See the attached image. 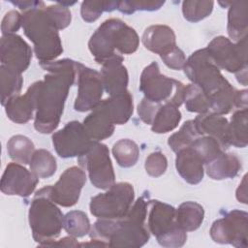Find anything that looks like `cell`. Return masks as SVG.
Here are the masks:
<instances>
[{"mask_svg":"<svg viewBox=\"0 0 248 248\" xmlns=\"http://www.w3.org/2000/svg\"><path fill=\"white\" fill-rule=\"evenodd\" d=\"M205 48L219 69L234 73L237 81L247 85V37L233 44L229 38L218 36Z\"/></svg>","mask_w":248,"mask_h":248,"instance_id":"8","label":"cell"},{"mask_svg":"<svg viewBox=\"0 0 248 248\" xmlns=\"http://www.w3.org/2000/svg\"><path fill=\"white\" fill-rule=\"evenodd\" d=\"M140 91L144 98L156 104L170 103L179 108L183 103L185 85L161 74L157 62H151L141 72Z\"/></svg>","mask_w":248,"mask_h":248,"instance_id":"7","label":"cell"},{"mask_svg":"<svg viewBox=\"0 0 248 248\" xmlns=\"http://www.w3.org/2000/svg\"><path fill=\"white\" fill-rule=\"evenodd\" d=\"M213 1L186 0L182 2V14L186 20L198 22L207 17L213 11Z\"/></svg>","mask_w":248,"mask_h":248,"instance_id":"38","label":"cell"},{"mask_svg":"<svg viewBox=\"0 0 248 248\" xmlns=\"http://www.w3.org/2000/svg\"><path fill=\"white\" fill-rule=\"evenodd\" d=\"M181 120V112L172 104H162L152 121L151 130L156 134H165L175 129Z\"/></svg>","mask_w":248,"mask_h":248,"instance_id":"29","label":"cell"},{"mask_svg":"<svg viewBox=\"0 0 248 248\" xmlns=\"http://www.w3.org/2000/svg\"><path fill=\"white\" fill-rule=\"evenodd\" d=\"M33 238L39 246L46 247L56 240L63 228V213L47 196L36 192L28 212Z\"/></svg>","mask_w":248,"mask_h":248,"instance_id":"5","label":"cell"},{"mask_svg":"<svg viewBox=\"0 0 248 248\" xmlns=\"http://www.w3.org/2000/svg\"><path fill=\"white\" fill-rule=\"evenodd\" d=\"M30 170L39 178L52 176L57 170V163L54 156L46 149L35 150L29 163Z\"/></svg>","mask_w":248,"mask_h":248,"instance_id":"33","label":"cell"},{"mask_svg":"<svg viewBox=\"0 0 248 248\" xmlns=\"http://www.w3.org/2000/svg\"><path fill=\"white\" fill-rule=\"evenodd\" d=\"M23 78L21 74L1 65L0 67V90H1V104H5L13 97L19 95L22 88Z\"/></svg>","mask_w":248,"mask_h":248,"instance_id":"30","label":"cell"},{"mask_svg":"<svg viewBox=\"0 0 248 248\" xmlns=\"http://www.w3.org/2000/svg\"><path fill=\"white\" fill-rule=\"evenodd\" d=\"M164 4L165 1H118L117 10L125 15H131L137 11H156L159 10Z\"/></svg>","mask_w":248,"mask_h":248,"instance_id":"42","label":"cell"},{"mask_svg":"<svg viewBox=\"0 0 248 248\" xmlns=\"http://www.w3.org/2000/svg\"><path fill=\"white\" fill-rule=\"evenodd\" d=\"M247 190H246V175H244L242 182L239 184V187L236 190V199L242 202L247 203Z\"/></svg>","mask_w":248,"mask_h":248,"instance_id":"49","label":"cell"},{"mask_svg":"<svg viewBox=\"0 0 248 248\" xmlns=\"http://www.w3.org/2000/svg\"><path fill=\"white\" fill-rule=\"evenodd\" d=\"M248 110L246 108H239L232 114L231 122H229L230 145L238 148L246 147L248 143L247 138V124H248Z\"/></svg>","mask_w":248,"mask_h":248,"instance_id":"31","label":"cell"},{"mask_svg":"<svg viewBox=\"0 0 248 248\" xmlns=\"http://www.w3.org/2000/svg\"><path fill=\"white\" fill-rule=\"evenodd\" d=\"M191 147L194 148L201 156L204 165L211 162L221 152H223V148L220 143L214 138L209 136H200L194 140Z\"/></svg>","mask_w":248,"mask_h":248,"instance_id":"39","label":"cell"},{"mask_svg":"<svg viewBox=\"0 0 248 248\" xmlns=\"http://www.w3.org/2000/svg\"><path fill=\"white\" fill-rule=\"evenodd\" d=\"M203 218L204 209L196 202H185L175 211L176 223L185 232H192L200 228Z\"/></svg>","mask_w":248,"mask_h":248,"instance_id":"27","label":"cell"},{"mask_svg":"<svg viewBox=\"0 0 248 248\" xmlns=\"http://www.w3.org/2000/svg\"><path fill=\"white\" fill-rule=\"evenodd\" d=\"M148 201L145 196L139 198L131 206L124 218L99 219L91 227L89 235L91 241L82 246H109L139 248L149 240V231L145 227L148 210Z\"/></svg>","mask_w":248,"mask_h":248,"instance_id":"2","label":"cell"},{"mask_svg":"<svg viewBox=\"0 0 248 248\" xmlns=\"http://www.w3.org/2000/svg\"><path fill=\"white\" fill-rule=\"evenodd\" d=\"M13 5L18 7L21 11H29L32 9H37V8H45V4L42 1H34V0H16L10 1Z\"/></svg>","mask_w":248,"mask_h":248,"instance_id":"47","label":"cell"},{"mask_svg":"<svg viewBox=\"0 0 248 248\" xmlns=\"http://www.w3.org/2000/svg\"><path fill=\"white\" fill-rule=\"evenodd\" d=\"M39 80L32 83L24 95H16L5 104V111L10 120L15 123H27L37 108Z\"/></svg>","mask_w":248,"mask_h":248,"instance_id":"19","label":"cell"},{"mask_svg":"<svg viewBox=\"0 0 248 248\" xmlns=\"http://www.w3.org/2000/svg\"><path fill=\"white\" fill-rule=\"evenodd\" d=\"M248 3L246 1L229 2L228 12V34L234 42L247 37L248 25Z\"/></svg>","mask_w":248,"mask_h":248,"instance_id":"26","label":"cell"},{"mask_svg":"<svg viewBox=\"0 0 248 248\" xmlns=\"http://www.w3.org/2000/svg\"><path fill=\"white\" fill-rule=\"evenodd\" d=\"M112 154L120 167L131 168L139 160L140 149L138 144L132 140L122 139L113 144Z\"/></svg>","mask_w":248,"mask_h":248,"instance_id":"34","label":"cell"},{"mask_svg":"<svg viewBox=\"0 0 248 248\" xmlns=\"http://www.w3.org/2000/svg\"><path fill=\"white\" fill-rule=\"evenodd\" d=\"M162 104H156L151 101H148L147 99L143 98L140 103L138 105V114L140 118L148 125L152 124V121L154 119V116L159 108V107Z\"/></svg>","mask_w":248,"mask_h":248,"instance_id":"46","label":"cell"},{"mask_svg":"<svg viewBox=\"0 0 248 248\" xmlns=\"http://www.w3.org/2000/svg\"><path fill=\"white\" fill-rule=\"evenodd\" d=\"M183 103L187 110L197 113L209 112V103L207 95L197 85L191 83L185 86L183 93Z\"/></svg>","mask_w":248,"mask_h":248,"instance_id":"35","label":"cell"},{"mask_svg":"<svg viewBox=\"0 0 248 248\" xmlns=\"http://www.w3.org/2000/svg\"><path fill=\"white\" fill-rule=\"evenodd\" d=\"M91 141L83 124L78 121L67 123L63 129L52 135V144L61 158L80 156L87 150Z\"/></svg>","mask_w":248,"mask_h":248,"instance_id":"14","label":"cell"},{"mask_svg":"<svg viewBox=\"0 0 248 248\" xmlns=\"http://www.w3.org/2000/svg\"><path fill=\"white\" fill-rule=\"evenodd\" d=\"M7 150L13 161L26 165L30 163L33 153L35 152V146L29 138L22 135H16L9 140Z\"/></svg>","mask_w":248,"mask_h":248,"instance_id":"32","label":"cell"},{"mask_svg":"<svg viewBox=\"0 0 248 248\" xmlns=\"http://www.w3.org/2000/svg\"><path fill=\"white\" fill-rule=\"evenodd\" d=\"M200 136L201 135L196 129L194 120H188L181 126L178 132L172 134L169 138L168 144L172 151L176 153L180 149L190 147L194 140Z\"/></svg>","mask_w":248,"mask_h":248,"instance_id":"37","label":"cell"},{"mask_svg":"<svg viewBox=\"0 0 248 248\" xmlns=\"http://www.w3.org/2000/svg\"><path fill=\"white\" fill-rule=\"evenodd\" d=\"M124 57L115 55L102 64L101 78L104 89L109 96L123 93L127 90L129 76L123 65Z\"/></svg>","mask_w":248,"mask_h":248,"instance_id":"18","label":"cell"},{"mask_svg":"<svg viewBox=\"0 0 248 248\" xmlns=\"http://www.w3.org/2000/svg\"><path fill=\"white\" fill-rule=\"evenodd\" d=\"M45 8L32 9L22 14L24 34L33 43L40 63L53 61L63 52L58 30L47 16Z\"/></svg>","mask_w":248,"mask_h":248,"instance_id":"4","label":"cell"},{"mask_svg":"<svg viewBox=\"0 0 248 248\" xmlns=\"http://www.w3.org/2000/svg\"><path fill=\"white\" fill-rule=\"evenodd\" d=\"M203 161L197 151L190 147L176 152L175 168L179 175L189 184H199L203 178Z\"/></svg>","mask_w":248,"mask_h":248,"instance_id":"21","label":"cell"},{"mask_svg":"<svg viewBox=\"0 0 248 248\" xmlns=\"http://www.w3.org/2000/svg\"><path fill=\"white\" fill-rule=\"evenodd\" d=\"M209 233L211 238L217 243L246 248L248 246L247 212L238 209L228 212L224 217L213 222Z\"/></svg>","mask_w":248,"mask_h":248,"instance_id":"12","label":"cell"},{"mask_svg":"<svg viewBox=\"0 0 248 248\" xmlns=\"http://www.w3.org/2000/svg\"><path fill=\"white\" fill-rule=\"evenodd\" d=\"M85 182L86 174L84 170L75 166L66 169L54 185L43 187L39 191L47 196L56 204L71 207L78 202Z\"/></svg>","mask_w":248,"mask_h":248,"instance_id":"13","label":"cell"},{"mask_svg":"<svg viewBox=\"0 0 248 248\" xmlns=\"http://www.w3.org/2000/svg\"><path fill=\"white\" fill-rule=\"evenodd\" d=\"M238 90H236L230 82L225 84L215 93L208 96L209 112L224 115L236 108Z\"/></svg>","mask_w":248,"mask_h":248,"instance_id":"28","label":"cell"},{"mask_svg":"<svg viewBox=\"0 0 248 248\" xmlns=\"http://www.w3.org/2000/svg\"><path fill=\"white\" fill-rule=\"evenodd\" d=\"M183 70L189 80L199 86L207 97L229 82L210 59L206 48L193 52L186 60Z\"/></svg>","mask_w":248,"mask_h":248,"instance_id":"10","label":"cell"},{"mask_svg":"<svg viewBox=\"0 0 248 248\" xmlns=\"http://www.w3.org/2000/svg\"><path fill=\"white\" fill-rule=\"evenodd\" d=\"M140 45V38L134 28L119 18L105 20L92 34L88 47L95 61H105L120 54L134 53Z\"/></svg>","mask_w":248,"mask_h":248,"instance_id":"3","label":"cell"},{"mask_svg":"<svg viewBox=\"0 0 248 248\" xmlns=\"http://www.w3.org/2000/svg\"><path fill=\"white\" fill-rule=\"evenodd\" d=\"M40 65L48 74L39 80L34 127L42 134H49L59 125L69 89L78 78L81 63L62 59Z\"/></svg>","mask_w":248,"mask_h":248,"instance_id":"1","label":"cell"},{"mask_svg":"<svg viewBox=\"0 0 248 248\" xmlns=\"http://www.w3.org/2000/svg\"><path fill=\"white\" fill-rule=\"evenodd\" d=\"M194 123L201 136L214 138L223 149H227L230 146L229 121L226 117L212 112H206L199 114L194 119Z\"/></svg>","mask_w":248,"mask_h":248,"instance_id":"20","label":"cell"},{"mask_svg":"<svg viewBox=\"0 0 248 248\" xmlns=\"http://www.w3.org/2000/svg\"><path fill=\"white\" fill-rule=\"evenodd\" d=\"M144 168L150 176L159 177L167 170L168 160L162 152L155 151L149 154L145 159Z\"/></svg>","mask_w":248,"mask_h":248,"instance_id":"43","label":"cell"},{"mask_svg":"<svg viewBox=\"0 0 248 248\" xmlns=\"http://www.w3.org/2000/svg\"><path fill=\"white\" fill-rule=\"evenodd\" d=\"M1 65L7 66L18 73L26 71L32 59L30 46L18 35H2L0 41Z\"/></svg>","mask_w":248,"mask_h":248,"instance_id":"17","label":"cell"},{"mask_svg":"<svg viewBox=\"0 0 248 248\" xmlns=\"http://www.w3.org/2000/svg\"><path fill=\"white\" fill-rule=\"evenodd\" d=\"M77 79L78 90L75 109L80 112L94 109L101 103L104 91L100 73L81 64Z\"/></svg>","mask_w":248,"mask_h":248,"instance_id":"15","label":"cell"},{"mask_svg":"<svg viewBox=\"0 0 248 248\" xmlns=\"http://www.w3.org/2000/svg\"><path fill=\"white\" fill-rule=\"evenodd\" d=\"M241 161L233 153L221 152L215 159L205 165L207 175L214 180L233 178L241 170Z\"/></svg>","mask_w":248,"mask_h":248,"instance_id":"25","label":"cell"},{"mask_svg":"<svg viewBox=\"0 0 248 248\" xmlns=\"http://www.w3.org/2000/svg\"><path fill=\"white\" fill-rule=\"evenodd\" d=\"M100 105L108 114L114 125H123L128 122L134 111L133 97L128 90L109 96L101 101Z\"/></svg>","mask_w":248,"mask_h":248,"instance_id":"23","label":"cell"},{"mask_svg":"<svg viewBox=\"0 0 248 248\" xmlns=\"http://www.w3.org/2000/svg\"><path fill=\"white\" fill-rule=\"evenodd\" d=\"M82 124L92 140L108 139L114 131L113 122L100 104L84 118Z\"/></svg>","mask_w":248,"mask_h":248,"instance_id":"24","label":"cell"},{"mask_svg":"<svg viewBox=\"0 0 248 248\" xmlns=\"http://www.w3.org/2000/svg\"><path fill=\"white\" fill-rule=\"evenodd\" d=\"M142 44L151 52L162 55L176 46L175 34L168 25H151L142 34Z\"/></svg>","mask_w":248,"mask_h":248,"instance_id":"22","label":"cell"},{"mask_svg":"<svg viewBox=\"0 0 248 248\" xmlns=\"http://www.w3.org/2000/svg\"><path fill=\"white\" fill-rule=\"evenodd\" d=\"M22 25V15L17 11H9L3 17L1 23L2 35L15 34Z\"/></svg>","mask_w":248,"mask_h":248,"instance_id":"45","label":"cell"},{"mask_svg":"<svg viewBox=\"0 0 248 248\" xmlns=\"http://www.w3.org/2000/svg\"><path fill=\"white\" fill-rule=\"evenodd\" d=\"M160 57L169 68L176 71L183 69L186 62L184 52L177 46L168 52L160 55Z\"/></svg>","mask_w":248,"mask_h":248,"instance_id":"44","label":"cell"},{"mask_svg":"<svg viewBox=\"0 0 248 248\" xmlns=\"http://www.w3.org/2000/svg\"><path fill=\"white\" fill-rule=\"evenodd\" d=\"M63 228L73 237H82L89 233L91 226L87 215L80 210L68 212L63 219Z\"/></svg>","mask_w":248,"mask_h":248,"instance_id":"36","label":"cell"},{"mask_svg":"<svg viewBox=\"0 0 248 248\" xmlns=\"http://www.w3.org/2000/svg\"><path fill=\"white\" fill-rule=\"evenodd\" d=\"M134 198L135 192L132 184L114 183L107 192L100 193L91 199L90 212L99 219H121L129 212Z\"/></svg>","mask_w":248,"mask_h":248,"instance_id":"9","label":"cell"},{"mask_svg":"<svg viewBox=\"0 0 248 248\" xmlns=\"http://www.w3.org/2000/svg\"><path fill=\"white\" fill-rule=\"evenodd\" d=\"M39 177L19 163H10L1 178V192L8 196L28 197L36 189Z\"/></svg>","mask_w":248,"mask_h":248,"instance_id":"16","label":"cell"},{"mask_svg":"<svg viewBox=\"0 0 248 248\" xmlns=\"http://www.w3.org/2000/svg\"><path fill=\"white\" fill-rule=\"evenodd\" d=\"M176 209L168 203L157 200L148 201L147 227L164 247H181L187 240V233L180 229L175 219Z\"/></svg>","mask_w":248,"mask_h":248,"instance_id":"6","label":"cell"},{"mask_svg":"<svg viewBox=\"0 0 248 248\" xmlns=\"http://www.w3.org/2000/svg\"><path fill=\"white\" fill-rule=\"evenodd\" d=\"M47 246H65V247H77L79 246V244L78 243V241L76 240V237L73 236H66L63 237L61 239H59L58 241L54 240L52 242H50Z\"/></svg>","mask_w":248,"mask_h":248,"instance_id":"48","label":"cell"},{"mask_svg":"<svg viewBox=\"0 0 248 248\" xmlns=\"http://www.w3.org/2000/svg\"><path fill=\"white\" fill-rule=\"evenodd\" d=\"M80 168L87 170L93 186L108 190L115 183V174L109 151L106 144L92 140L87 150L78 157Z\"/></svg>","mask_w":248,"mask_h":248,"instance_id":"11","label":"cell"},{"mask_svg":"<svg viewBox=\"0 0 248 248\" xmlns=\"http://www.w3.org/2000/svg\"><path fill=\"white\" fill-rule=\"evenodd\" d=\"M45 11L57 30L65 29L70 25L72 16L68 7H65L58 2L57 4L46 7Z\"/></svg>","mask_w":248,"mask_h":248,"instance_id":"41","label":"cell"},{"mask_svg":"<svg viewBox=\"0 0 248 248\" xmlns=\"http://www.w3.org/2000/svg\"><path fill=\"white\" fill-rule=\"evenodd\" d=\"M118 1H83L80 7V15L84 21L97 20L104 12H112L117 9Z\"/></svg>","mask_w":248,"mask_h":248,"instance_id":"40","label":"cell"}]
</instances>
